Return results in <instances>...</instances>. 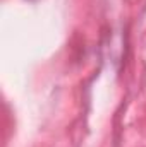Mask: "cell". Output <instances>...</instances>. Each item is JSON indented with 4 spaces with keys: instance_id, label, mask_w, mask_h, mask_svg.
<instances>
[{
    "instance_id": "1",
    "label": "cell",
    "mask_w": 146,
    "mask_h": 147,
    "mask_svg": "<svg viewBox=\"0 0 146 147\" xmlns=\"http://www.w3.org/2000/svg\"><path fill=\"white\" fill-rule=\"evenodd\" d=\"M29 2H36V0H29Z\"/></svg>"
}]
</instances>
